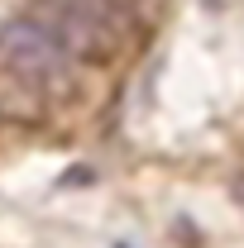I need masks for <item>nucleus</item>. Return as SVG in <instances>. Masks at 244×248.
<instances>
[{
    "label": "nucleus",
    "instance_id": "2",
    "mask_svg": "<svg viewBox=\"0 0 244 248\" xmlns=\"http://www.w3.org/2000/svg\"><path fill=\"white\" fill-rule=\"evenodd\" d=\"M34 19L48 24L62 38V48L72 58H105L110 53V19L101 0H38Z\"/></svg>",
    "mask_w": 244,
    "mask_h": 248
},
{
    "label": "nucleus",
    "instance_id": "1",
    "mask_svg": "<svg viewBox=\"0 0 244 248\" xmlns=\"http://www.w3.org/2000/svg\"><path fill=\"white\" fill-rule=\"evenodd\" d=\"M0 67L19 81H58L72 72V53L48 24L24 15V19L0 24Z\"/></svg>",
    "mask_w": 244,
    "mask_h": 248
}]
</instances>
